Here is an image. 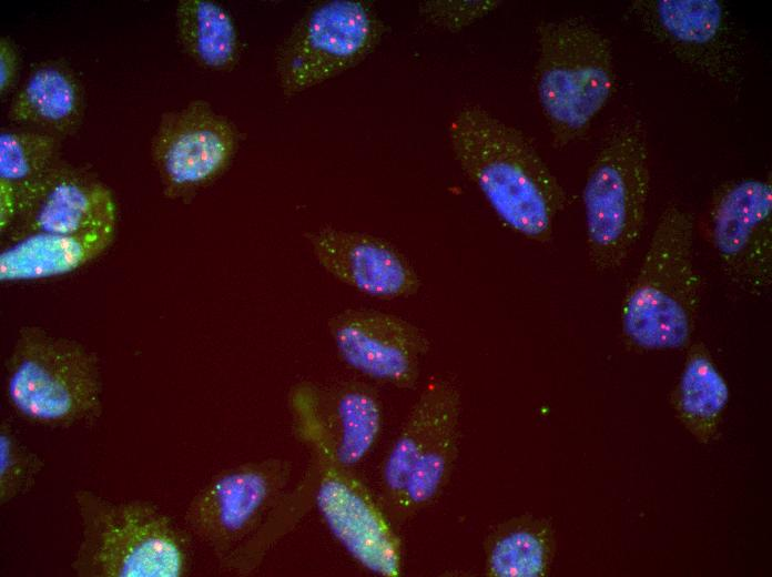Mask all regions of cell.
I'll return each instance as SVG.
<instances>
[{
    "label": "cell",
    "mask_w": 772,
    "mask_h": 577,
    "mask_svg": "<svg viewBox=\"0 0 772 577\" xmlns=\"http://www.w3.org/2000/svg\"><path fill=\"white\" fill-rule=\"evenodd\" d=\"M337 355L348 367L402 389L416 386L430 341L416 324L393 313L346 308L327 320Z\"/></svg>",
    "instance_id": "cell-14"
},
{
    "label": "cell",
    "mask_w": 772,
    "mask_h": 577,
    "mask_svg": "<svg viewBox=\"0 0 772 577\" xmlns=\"http://www.w3.org/2000/svg\"><path fill=\"white\" fill-rule=\"evenodd\" d=\"M82 114L81 84L68 67L58 62L35 67L8 108L11 122L57 136L74 131Z\"/></svg>",
    "instance_id": "cell-19"
},
{
    "label": "cell",
    "mask_w": 772,
    "mask_h": 577,
    "mask_svg": "<svg viewBox=\"0 0 772 577\" xmlns=\"http://www.w3.org/2000/svg\"><path fill=\"white\" fill-rule=\"evenodd\" d=\"M114 235L115 229L73 235L28 232L10 236L0 251V281L21 283L68 275L101 256Z\"/></svg>",
    "instance_id": "cell-18"
},
{
    "label": "cell",
    "mask_w": 772,
    "mask_h": 577,
    "mask_svg": "<svg viewBox=\"0 0 772 577\" xmlns=\"http://www.w3.org/2000/svg\"><path fill=\"white\" fill-rule=\"evenodd\" d=\"M553 534L544 520L519 516L498 524L484 544L485 573L490 577H541L550 568Z\"/></svg>",
    "instance_id": "cell-21"
},
{
    "label": "cell",
    "mask_w": 772,
    "mask_h": 577,
    "mask_svg": "<svg viewBox=\"0 0 772 577\" xmlns=\"http://www.w3.org/2000/svg\"><path fill=\"white\" fill-rule=\"evenodd\" d=\"M292 473L293 463L284 457L246 462L217 473L190 500L186 527L225 568L287 493Z\"/></svg>",
    "instance_id": "cell-8"
},
{
    "label": "cell",
    "mask_w": 772,
    "mask_h": 577,
    "mask_svg": "<svg viewBox=\"0 0 772 577\" xmlns=\"http://www.w3.org/2000/svg\"><path fill=\"white\" fill-rule=\"evenodd\" d=\"M59 136L30 128L0 131V181L26 185L59 163Z\"/></svg>",
    "instance_id": "cell-25"
},
{
    "label": "cell",
    "mask_w": 772,
    "mask_h": 577,
    "mask_svg": "<svg viewBox=\"0 0 772 577\" xmlns=\"http://www.w3.org/2000/svg\"><path fill=\"white\" fill-rule=\"evenodd\" d=\"M45 466L44 459L20 441L9 419L0 424V505L29 493Z\"/></svg>",
    "instance_id": "cell-26"
},
{
    "label": "cell",
    "mask_w": 772,
    "mask_h": 577,
    "mask_svg": "<svg viewBox=\"0 0 772 577\" xmlns=\"http://www.w3.org/2000/svg\"><path fill=\"white\" fill-rule=\"evenodd\" d=\"M459 422L446 427L416 460L398 495L385 509L394 525L404 524L443 492L458 454Z\"/></svg>",
    "instance_id": "cell-23"
},
{
    "label": "cell",
    "mask_w": 772,
    "mask_h": 577,
    "mask_svg": "<svg viewBox=\"0 0 772 577\" xmlns=\"http://www.w3.org/2000/svg\"><path fill=\"white\" fill-rule=\"evenodd\" d=\"M81 538L71 569L78 577H182L187 540L151 500L115 502L90 489L73 493Z\"/></svg>",
    "instance_id": "cell-5"
},
{
    "label": "cell",
    "mask_w": 772,
    "mask_h": 577,
    "mask_svg": "<svg viewBox=\"0 0 772 577\" xmlns=\"http://www.w3.org/2000/svg\"><path fill=\"white\" fill-rule=\"evenodd\" d=\"M385 33L384 20L368 1L311 3L275 52V78L283 98L293 99L357 67Z\"/></svg>",
    "instance_id": "cell-7"
},
{
    "label": "cell",
    "mask_w": 772,
    "mask_h": 577,
    "mask_svg": "<svg viewBox=\"0 0 772 577\" xmlns=\"http://www.w3.org/2000/svg\"><path fill=\"white\" fill-rule=\"evenodd\" d=\"M447 140L463 173L515 233L548 243L568 196L529 136L477 104L449 120Z\"/></svg>",
    "instance_id": "cell-1"
},
{
    "label": "cell",
    "mask_w": 772,
    "mask_h": 577,
    "mask_svg": "<svg viewBox=\"0 0 772 577\" xmlns=\"http://www.w3.org/2000/svg\"><path fill=\"white\" fill-rule=\"evenodd\" d=\"M242 133L205 100L162 113L151 140V158L162 193L192 201L217 181L233 163Z\"/></svg>",
    "instance_id": "cell-10"
},
{
    "label": "cell",
    "mask_w": 772,
    "mask_h": 577,
    "mask_svg": "<svg viewBox=\"0 0 772 577\" xmlns=\"http://www.w3.org/2000/svg\"><path fill=\"white\" fill-rule=\"evenodd\" d=\"M19 73V52L9 37L0 38V94H8Z\"/></svg>",
    "instance_id": "cell-28"
},
{
    "label": "cell",
    "mask_w": 772,
    "mask_h": 577,
    "mask_svg": "<svg viewBox=\"0 0 772 577\" xmlns=\"http://www.w3.org/2000/svg\"><path fill=\"white\" fill-rule=\"evenodd\" d=\"M501 6L498 0H426L419 16L430 26L449 32L460 31Z\"/></svg>",
    "instance_id": "cell-27"
},
{
    "label": "cell",
    "mask_w": 772,
    "mask_h": 577,
    "mask_svg": "<svg viewBox=\"0 0 772 577\" xmlns=\"http://www.w3.org/2000/svg\"><path fill=\"white\" fill-rule=\"evenodd\" d=\"M3 387L12 411L39 426L93 425L103 412L98 354L38 325L19 328L4 363Z\"/></svg>",
    "instance_id": "cell-2"
},
{
    "label": "cell",
    "mask_w": 772,
    "mask_h": 577,
    "mask_svg": "<svg viewBox=\"0 0 772 577\" xmlns=\"http://www.w3.org/2000/svg\"><path fill=\"white\" fill-rule=\"evenodd\" d=\"M174 21L179 44L195 64L215 72H228L237 65L241 38L233 16L223 4L180 0Z\"/></svg>",
    "instance_id": "cell-20"
},
{
    "label": "cell",
    "mask_w": 772,
    "mask_h": 577,
    "mask_svg": "<svg viewBox=\"0 0 772 577\" xmlns=\"http://www.w3.org/2000/svg\"><path fill=\"white\" fill-rule=\"evenodd\" d=\"M460 394L448 379L433 377L425 385L380 466V504L386 509L408 473L434 439L459 422Z\"/></svg>",
    "instance_id": "cell-17"
},
{
    "label": "cell",
    "mask_w": 772,
    "mask_h": 577,
    "mask_svg": "<svg viewBox=\"0 0 772 577\" xmlns=\"http://www.w3.org/2000/svg\"><path fill=\"white\" fill-rule=\"evenodd\" d=\"M729 401L728 385L701 343L688 352L683 372L673 393L680 419L700 439L715 431Z\"/></svg>",
    "instance_id": "cell-22"
},
{
    "label": "cell",
    "mask_w": 772,
    "mask_h": 577,
    "mask_svg": "<svg viewBox=\"0 0 772 577\" xmlns=\"http://www.w3.org/2000/svg\"><path fill=\"white\" fill-rule=\"evenodd\" d=\"M303 236L327 274L366 296L407 298L421 287L409 260L385 239L332 225L307 231Z\"/></svg>",
    "instance_id": "cell-16"
},
{
    "label": "cell",
    "mask_w": 772,
    "mask_h": 577,
    "mask_svg": "<svg viewBox=\"0 0 772 577\" xmlns=\"http://www.w3.org/2000/svg\"><path fill=\"white\" fill-rule=\"evenodd\" d=\"M693 217L669 203L621 304L623 334L646 350L681 348L692 335L702 279L693 263Z\"/></svg>",
    "instance_id": "cell-4"
},
{
    "label": "cell",
    "mask_w": 772,
    "mask_h": 577,
    "mask_svg": "<svg viewBox=\"0 0 772 577\" xmlns=\"http://www.w3.org/2000/svg\"><path fill=\"white\" fill-rule=\"evenodd\" d=\"M649 185L646 128L640 119L623 120L605 138L582 190L587 252L597 271L621 266L637 243Z\"/></svg>",
    "instance_id": "cell-6"
},
{
    "label": "cell",
    "mask_w": 772,
    "mask_h": 577,
    "mask_svg": "<svg viewBox=\"0 0 772 577\" xmlns=\"http://www.w3.org/2000/svg\"><path fill=\"white\" fill-rule=\"evenodd\" d=\"M707 233L725 279L760 295L772 283L771 176L720 184L711 196Z\"/></svg>",
    "instance_id": "cell-12"
},
{
    "label": "cell",
    "mask_w": 772,
    "mask_h": 577,
    "mask_svg": "<svg viewBox=\"0 0 772 577\" xmlns=\"http://www.w3.org/2000/svg\"><path fill=\"white\" fill-rule=\"evenodd\" d=\"M316 473L314 506L334 539L368 573L398 577L403 545L394 524L368 488L319 448L308 449Z\"/></svg>",
    "instance_id": "cell-11"
},
{
    "label": "cell",
    "mask_w": 772,
    "mask_h": 577,
    "mask_svg": "<svg viewBox=\"0 0 772 577\" xmlns=\"http://www.w3.org/2000/svg\"><path fill=\"white\" fill-rule=\"evenodd\" d=\"M535 89L552 144L578 141L610 100L616 68L609 38L585 17L536 26Z\"/></svg>",
    "instance_id": "cell-3"
},
{
    "label": "cell",
    "mask_w": 772,
    "mask_h": 577,
    "mask_svg": "<svg viewBox=\"0 0 772 577\" xmlns=\"http://www.w3.org/2000/svg\"><path fill=\"white\" fill-rule=\"evenodd\" d=\"M287 403L296 438L347 469L369 455L383 429L378 394L360 381L328 387L302 381L290 389Z\"/></svg>",
    "instance_id": "cell-13"
},
{
    "label": "cell",
    "mask_w": 772,
    "mask_h": 577,
    "mask_svg": "<svg viewBox=\"0 0 772 577\" xmlns=\"http://www.w3.org/2000/svg\"><path fill=\"white\" fill-rule=\"evenodd\" d=\"M315 482V468L309 463L297 486L292 492L287 490L256 535L224 569L237 575H247L255 570L272 545L290 532L314 506Z\"/></svg>",
    "instance_id": "cell-24"
},
{
    "label": "cell",
    "mask_w": 772,
    "mask_h": 577,
    "mask_svg": "<svg viewBox=\"0 0 772 577\" xmlns=\"http://www.w3.org/2000/svg\"><path fill=\"white\" fill-rule=\"evenodd\" d=\"M18 189L19 213L10 236L28 232L73 235L116 226L112 191L80 169L59 162Z\"/></svg>",
    "instance_id": "cell-15"
},
{
    "label": "cell",
    "mask_w": 772,
    "mask_h": 577,
    "mask_svg": "<svg viewBox=\"0 0 772 577\" xmlns=\"http://www.w3.org/2000/svg\"><path fill=\"white\" fill-rule=\"evenodd\" d=\"M628 11L638 26L680 63L738 92L743 81L741 33L718 0H634Z\"/></svg>",
    "instance_id": "cell-9"
}]
</instances>
